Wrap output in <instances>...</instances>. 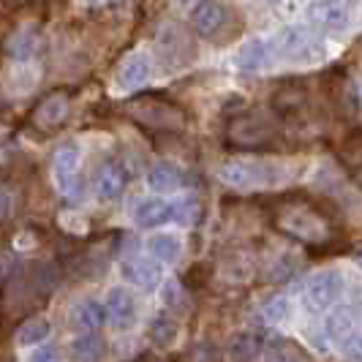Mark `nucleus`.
<instances>
[{
	"label": "nucleus",
	"mask_w": 362,
	"mask_h": 362,
	"mask_svg": "<svg viewBox=\"0 0 362 362\" xmlns=\"http://www.w3.org/2000/svg\"><path fill=\"white\" fill-rule=\"evenodd\" d=\"M49 332H52L49 319L36 316V319H28L25 325L19 327L17 341H19V346H36V344H41V341H47V338H49Z\"/></svg>",
	"instance_id": "b1692460"
},
{
	"label": "nucleus",
	"mask_w": 362,
	"mask_h": 362,
	"mask_svg": "<svg viewBox=\"0 0 362 362\" xmlns=\"http://www.w3.org/2000/svg\"><path fill=\"white\" fill-rule=\"evenodd\" d=\"M147 248L163 264H177L182 256V243L175 235H153L147 240Z\"/></svg>",
	"instance_id": "412c9836"
},
{
	"label": "nucleus",
	"mask_w": 362,
	"mask_h": 362,
	"mask_svg": "<svg viewBox=\"0 0 362 362\" xmlns=\"http://www.w3.org/2000/svg\"><path fill=\"white\" fill-rule=\"evenodd\" d=\"M107 354V344L98 335H79L71 344L74 362H101Z\"/></svg>",
	"instance_id": "4be33fe9"
},
{
	"label": "nucleus",
	"mask_w": 362,
	"mask_h": 362,
	"mask_svg": "<svg viewBox=\"0 0 362 362\" xmlns=\"http://www.w3.org/2000/svg\"><path fill=\"white\" fill-rule=\"evenodd\" d=\"M177 204V223H182V226H188V223H194L197 221V216H199V202L197 199H180V202H175Z\"/></svg>",
	"instance_id": "bb28decb"
},
{
	"label": "nucleus",
	"mask_w": 362,
	"mask_h": 362,
	"mask_svg": "<svg viewBox=\"0 0 362 362\" xmlns=\"http://www.w3.org/2000/svg\"><path fill=\"white\" fill-rule=\"evenodd\" d=\"M79 166H82V150H79L76 142H66V145L57 147L52 161V172L60 194H66V197H76L79 194V188H82Z\"/></svg>",
	"instance_id": "423d86ee"
},
{
	"label": "nucleus",
	"mask_w": 362,
	"mask_h": 362,
	"mask_svg": "<svg viewBox=\"0 0 362 362\" xmlns=\"http://www.w3.org/2000/svg\"><path fill=\"white\" fill-rule=\"evenodd\" d=\"M325 332L332 344H346L354 338V313L351 308H332L325 319Z\"/></svg>",
	"instance_id": "f3484780"
},
{
	"label": "nucleus",
	"mask_w": 362,
	"mask_h": 362,
	"mask_svg": "<svg viewBox=\"0 0 362 362\" xmlns=\"http://www.w3.org/2000/svg\"><path fill=\"white\" fill-rule=\"evenodd\" d=\"M226 25V6L218 0H199L191 8V28L202 38H213L221 33V28Z\"/></svg>",
	"instance_id": "9d476101"
},
{
	"label": "nucleus",
	"mask_w": 362,
	"mask_h": 362,
	"mask_svg": "<svg viewBox=\"0 0 362 362\" xmlns=\"http://www.w3.org/2000/svg\"><path fill=\"white\" fill-rule=\"evenodd\" d=\"M354 259H357V264H360V267H362V251H360V254H357V256H354Z\"/></svg>",
	"instance_id": "473e14b6"
},
{
	"label": "nucleus",
	"mask_w": 362,
	"mask_h": 362,
	"mask_svg": "<svg viewBox=\"0 0 362 362\" xmlns=\"http://www.w3.org/2000/svg\"><path fill=\"white\" fill-rule=\"evenodd\" d=\"M272 223L284 235L294 237L297 243H305V245H319L329 237V223L310 204H281L272 216Z\"/></svg>",
	"instance_id": "f03ea898"
},
{
	"label": "nucleus",
	"mask_w": 362,
	"mask_h": 362,
	"mask_svg": "<svg viewBox=\"0 0 362 362\" xmlns=\"http://www.w3.org/2000/svg\"><path fill=\"white\" fill-rule=\"evenodd\" d=\"M308 17L310 22H316L319 28H325L329 33H344L351 25V11H349L346 0H313Z\"/></svg>",
	"instance_id": "1a4fd4ad"
},
{
	"label": "nucleus",
	"mask_w": 362,
	"mask_h": 362,
	"mask_svg": "<svg viewBox=\"0 0 362 362\" xmlns=\"http://www.w3.org/2000/svg\"><path fill=\"white\" fill-rule=\"evenodd\" d=\"M11 52L17 54L19 60H28V57H33L38 52V41L33 36H19L17 44L11 47Z\"/></svg>",
	"instance_id": "cd10ccee"
},
{
	"label": "nucleus",
	"mask_w": 362,
	"mask_h": 362,
	"mask_svg": "<svg viewBox=\"0 0 362 362\" xmlns=\"http://www.w3.org/2000/svg\"><path fill=\"white\" fill-rule=\"evenodd\" d=\"M131 115L136 123H142L150 131H180L182 128V112L166 101L158 98H142L136 104H131Z\"/></svg>",
	"instance_id": "20e7f679"
},
{
	"label": "nucleus",
	"mask_w": 362,
	"mask_h": 362,
	"mask_svg": "<svg viewBox=\"0 0 362 362\" xmlns=\"http://www.w3.org/2000/svg\"><path fill=\"white\" fill-rule=\"evenodd\" d=\"M351 354L362 362V335L360 338H351Z\"/></svg>",
	"instance_id": "2f4dec72"
},
{
	"label": "nucleus",
	"mask_w": 362,
	"mask_h": 362,
	"mask_svg": "<svg viewBox=\"0 0 362 362\" xmlns=\"http://www.w3.org/2000/svg\"><path fill=\"white\" fill-rule=\"evenodd\" d=\"M28 362H60V351L54 346H41L28 357Z\"/></svg>",
	"instance_id": "c85d7f7f"
},
{
	"label": "nucleus",
	"mask_w": 362,
	"mask_h": 362,
	"mask_svg": "<svg viewBox=\"0 0 362 362\" xmlns=\"http://www.w3.org/2000/svg\"><path fill=\"white\" fill-rule=\"evenodd\" d=\"M346 166H349V175H351V180L360 182L362 185V142L360 145H351L346 150Z\"/></svg>",
	"instance_id": "a878e982"
},
{
	"label": "nucleus",
	"mask_w": 362,
	"mask_h": 362,
	"mask_svg": "<svg viewBox=\"0 0 362 362\" xmlns=\"http://www.w3.org/2000/svg\"><path fill=\"white\" fill-rule=\"evenodd\" d=\"M175 218H177V204H172L166 199H145L139 202L136 210H134V221L139 226H145V229L163 226V223H169Z\"/></svg>",
	"instance_id": "ddd939ff"
},
{
	"label": "nucleus",
	"mask_w": 362,
	"mask_h": 362,
	"mask_svg": "<svg viewBox=\"0 0 362 362\" xmlns=\"http://www.w3.org/2000/svg\"><path fill=\"white\" fill-rule=\"evenodd\" d=\"M264 316H267V322H272V325H284V322H289V316H291L289 297H272L270 303L264 305Z\"/></svg>",
	"instance_id": "393cba45"
},
{
	"label": "nucleus",
	"mask_w": 362,
	"mask_h": 362,
	"mask_svg": "<svg viewBox=\"0 0 362 362\" xmlns=\"http://www.w3.org/2000/svg\"><path fill=\"white\" fill-rule=\"evenodd\" d=\"M262 351V335L259 332H237L229 344V360L232 362H256Z\"/></svg>",
	"instance_id": "aec40b11"
},
{
	"label": "nucleus",
	"mask_w": 362,
	"mask_h": 362,
	"mask_svg": "<svg viewBox=\"0 0 362 362\" xmlns=\"http://www.w3.org/2000/svg\"><path fill=\"white\" fill-rule=\"evenodd\" d=\"M275 136V126L270 123L267 115L262 112H245L237 115L235 120L226 128V139L229 145L240 147V150H256V147H267Z\"/></svg>",
	"instance_id": "7ed1b4c3"
},
{
	"label": "nucleus",
	"mask_w": 362,
	"mask_h": 362,
	"mask_svg": "<svg viewBox=\"0 0 362 362\" xmlns=\"http://www.w3.org/2000/svg\"><path fill=\"white\" fill-rule=\"evenodd\" d=\"M150 54L147 52H131L120 63V69L115 74V88L117 90H134V88H139V85H145L147 79H150Z\"/></svg>",
	"instance_id": "f8f14e48"
},
{
	"label": "nucleus",
	"mask_w": 362,
	"mask_h": 362,
	"mask_svg": "<svg viewBox=\"0 0 362 362\" xmlns=\"http://www.w3.org/2000/svg\"><path fill=\"white\" fill-rule=\"evenodd\" d=\"M278 57V44L270 41L264 36L248 38L243 47H240V54H237V69L245 74H259L267 71Z\"/></svg>",
	"instance_id": "6e6552de"
},
{
	"label": "nucleus",
	"mask_w": 362,
	"mask_h": 362,
	"mask_svg": "<svg viewBox=\"0 0 362 362\" xmlns=\"http://www.w3.org/2000/svg\"><path fill=\"white\" fill-rule=\"evenodd\" d=\"M107 316L115 327H131L136 322V300L131 297V291L123 286H115L107 294Z\"/></svg>",
	"instance_id": "4468645a"
},
{
	"label": "nucleus",
	"mask_w": 362,
	"mask_h": 362,
	"mask_svg": "<svg viewBox=\"0 0 362 362\" xmlns=\"http://www.w3.org/2000/svg\"><path fill=\"white\" fill-rule=\"evenodd\" d=\"M262 362H294V357L284 354V351H270V354H267Z\"/></svg>",
	"instance_id": "7c9ffc66"
},
{
	"label": "nucleus",
	"mask_w": 362,
	"mask_h": 362,
	"mask_svg": "<svg viewBox=\"0 0 362 362\" xmlns=\"http://www.w3.org/2000/svg\"><path fill=\"white\" fill-rule=\"evenodd\" d=\"M177 300H180V289H177V284L169 281V284L163 286V303H166V305H175Z\"/></svg>",
	"instance_id": "c756f323"
},
{
	"label": "nucleus",
	"mask_w": 362,
	"mask_h": 362,
	"mask_svg": "<svg viewBox=\"0 0 362 362\" xmlns=\"http://www.w3.org/2000/svg\"><path fill=\"white\" fill-rule=\"evenodd\" d=\"M180 3H191V0H180Z\"/></svg>",
	"instance_id": "72a5a7b5"
},
{
	"label": "nucleus",
	"mask_w": 362,
	"mask_h": 362,
	"mask_svg": "<svg viewBox=\"0 0 362 362\" xmlns=\"http://www.w3.org/2000/svg\"><path fill=\"white\" fill-rule=\"evenodd\" d=\"M346 289V278L338 270H319L308 278V286H305V294H308V303L316 310H327L338 303V297L344 294Z\"/></svg>",
	"instance_id": "0eeeda50"
},
{
	"label": "nucleus",
	"mask_w": 362,
	"mask_h": 362,
	"mask_svg": "<svg viewBox=\"0 0 362 362\" xmlns=\"http://www.w3.org/2000/svg\"><path fill=\"white\" fill-rule=\"evenodd\" d=\"M69 107H71V101H69L66 93H52V95H47V98L38 104L36 123L41 128H57L69 117Z\"/></svg>",
	"instance_id": "2eb2a0df"
},
{
	"label": "nucleus",
	"mask_w": 362,
	"mask_h": 362,
	"mask_svg": "<svg viewBox=\"0 0 362 362\" xmlns=\"http://www.w3.org/2000/svg\"><path fill=\"white\" fill-rule=\"evenodd\" d=\"M221 180L237 191H254V188H275L289 177V169L281 161L270 158H232L221 166Z\"/></svg>",
	"instance_id": "f257e3e1"
},
{
	"label": "nucleus",
	"mask_w": 362,
	"mask_h": 362,
	"mask_svg": "<svg viewBox=\"0 0 362 362\" xmlns=\"http://www.w3.org/2000/svg\"><path fill=\"white\" fill-rule=\"evenodd\" d=\"M177 322L169 316V313H158L153 322H150V338L158 349H166L177 341Z\"/></svg>",
	"instance_id": "5701e85b"
},
{
	"label": "nucleus",
	"mask_w": 362,
	"mask_h": 362,
	"mask_svg": "<svg viewBox=\"0 0 362 362\" xmlns=\"http://www.w3.org/2000/svg\"><path fill=\"white\" fill-rule=\"evenodd\" d=\"M123 278L128 284L142 286V289H153L158 284V278H161V270L150 259H131V262L123 264Z\"/></svg>",
	"instance_id": "a211bd4d"
},
{
	"label": "nucleus",
	"mask_w": 362,
	"mask_h": 362,
	"mask_svg": "<svg viewBox=\"0 0 362 362\" xmlns=\"http://www.w3.org/2000/svg\"><path fill=\"white\" fill-rule=\"evenodd\" d=\"M270 3H281V0H270Z\"/></svg>",
	"instance_id": "f704fd0d"
},
{
	"label": "nucleus",
	"mask_w": 362,
	"mask_h": 362,
	"mask_svg": "<svg viewBox=\"0 0 362 362\" xmlns=\"http://www.w3.org/2000/svg\"><path fill=\"white\" fill-rule=\"evenodd\" d=\"M147 185L158 194H172V191H180L185 185V175H182L180 166L175 163H156L150 172H147Z\"/></svg>",
	"instance_id": "dca6fc26"
},
{
	"label": "nucleus",
	"mask_w": 362,
	"mask_h": 362,
	"mask_svg": "<svg viewBox=\"0 0 362 362\" xmlns=\"http://www.w3.org/2000/svg\"><path fill=\"white\" fill-rule=\"evenodd\" d=\"M128 180H131V172L123 161L117 158H109L101 169H98V177H95V194L98 199H117L123 191H126Z\"/></svg>",
	"instance_id": "9b49d317"
},
{
	"label": "nucleus",
	"mask_w": 362,
	"mask_h": 362,
	"mask_svg": "<svg viewBox=\"0 0 362 362\" xmlns=\"http://www.w3.org/2000/svg\"><path fill=\"white\" fill-rule=\"evenodd\" d=\"M278 54H284L286 60H294V63H310V60L322 57V44L308 28L289 25L278 36Z\"/></svg>",
	"instance_id": "39448f33"
},
{
	"label": "nucleus",
	"mask_w": 362,
	"mask_h": 362,
	"mask_svg": "<svg viewBox=\"0 0 362 362\" xmlns=\"http://www.w3.org/2000/svg\"><path fill=\"white\" fill-rule=\"evenodd\" d=\"M107 319V305L95 300H82L71 308V325L76 329H98Z\"/></svg>",
	"instance_id": "6ab92c4d"
}]
</instances>
